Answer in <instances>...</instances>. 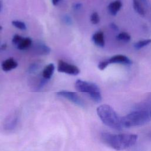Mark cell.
<instances>
[{
  "instance_id": "obj_11",
  "label": "cell",
  "mask_w": 151,
  "mask_h": 151,
  "mask_svg": "<svg viewBox=\"0 0 151 151\" xmlns=\"http://www.w3.org/2000/svg\"><path fill=\"white\" fill-rule=\"evenodd\" d=\"M54 68L55 67L52 63H50L46 65V67L44 68L42 71V77L45 79H50L53 74Z\"/></svg>"
},
{
  "instance_id": "obj_1",
  "label": "cell",
  "mask_w": 151,
  "mask_h": 151,
  "mask_svg": "<svg viewBox=\"0 0 151 151\" xmlns=\"http://www.w3.org/2000/svg\"><path fill=\"white\" fill-rule=\"evenodd\" d=\"M101 140L104 143L116 150H123L133 146L137 142V136L134 134H112L103 133Z\"/></svg>"
},
{
  "instance_id": "obj_26",
  "label": "cell",
  "mask_w": 151,
  "mask_h": 151,
  "mask_svg": "<svg viewBox=\"0 0 151 151\" xmlns=\"http://www.w3.org/2000/svg\"><path fill=\"white\" fill-rule=\"evenodd\" d=\"M0 9H1V4H0Z\"/></svg>"
},
{
  "instance_id": "obj_10",
  "label": "cell",
  "mask_w": 151,
  "mask_h": 151,
  "mask_svg": "<svg viewBox=\"0 0 151 151\" xmlns=\"http://www.w3.org/2000/svg\"><path fill=\"white\" fill-rule=\"evenodd\" d=\"M17 66V62L15 60H14V59H13L12 58H9L4 60L1 64L2 69L4 71H11L15 68Z\"/></svg>"
},
{
  "instance_id": "obj_23",
  "label": "cell",
  "mask_w": 151,
  "mask_h": 151,
  "mask_svg": "<svg viewBox=\"0 0 151 151\" xmlns=\"http://www.w3.org/2000/svg\"><path fill=\"white\" fill-rule=\"evenodd\" d=\"M149 137H150V138H151V133H149Z\"/></svg>"
},
{
  "instance_id": "obj_13",
  "label": "cell",
  "mask_w": 151,
  "mask_h": 151,
  "mask_svg": "<svg viewBox=\"0 0 151 151\" xmlns=\"http://www.w3.org/2000/svg\"><path fill=\"white\" fill-rule=\"evenodd\" d=\"M151 43V39H145L141 40L134 44V48L136 50H140Z\"/></svg>"
},
{
  "instance_id": "obj_16",
  "label": "cell",
  "mask_w": 151,
  "mask_h": 151,
  "mask_svg": "<svg viewBox=\"0 0 151 151\" xmlns=\"http://www.w3.org/2000/svg\"><path fill=\"white\" fill-rule=\"evenodd\" d=\"M12 24L16 28L21 29V30H25L26 29V25L25 24L24 22L18 20H14L12 21Z\"/></svg>"
},
{
  "instance_id": "obj_20",
  "label": "cell",
  "mask_w": 151,
  "mask_h": 151,
  "mask_svg": "<svg viewBox=\"0 0 151 151\" xmlns=\"http://www.w3.org/2000/svg\"><path fill=\"white\" fill-rule=\"evenodd\" d=\"M110 27H111V28L112 29H113V30H114V31H116L119 30V27H118V26H117L115 23H114V22L110 23Z\"/></svg>"
},
{
  "instance_id": "obj_22",
  "label": "cell",
  "mask_w": 151,
  "mask_h": 151,
  "mask_svg": "<svg viewBox=\"0 0 151 151\" xmlns=\"http://www.w3.org/2000/svg\"><path fill=\"white\" fill-rule=\"evenodd\" d=\"M140 1L141 2H143V4H145V5L147 4V0H140Z\"/></svg>"
},
{
  "instance_id": "obj_9",
  "label": "cell",
  "mask_w": 151,
  "mask_h": 151,
  "mask_svg": "<svg viewBox=\"0 0 151 151\" xmlns=\"http://www.w3.org/2000/svg\"><path fill=\"white\" fill-rule=\"evenodd\" d=\"M92 40L97 46L103 47L105 45L104 35L103 32L99 31L95 32L92 36Z\"/></svg>"
},
{
  "instance_id": "obj_4",
  "label": "cell",
  "mask_w": 151,
  "mask_h": 151,
  "mask_svg": "<svg viewBox=\"0 0 151 151\" xmlns=\"http://www.w3.org/2000/svg\"><path fill=\"white\" fill-rule=\"evenodd\" d=\"M75 87L77 91L88 94L94 101L100 103L101 101L102 97L100 88L95 83L77 80L75 83Z\"/></svg>"
},
{
  "instance_id": "obj_24",
  "label": "cell",
  "mask_w": 151,
  "mask_h": 151,
  "mask_svg": "<svg viewBox=\"0 0 151 151\" xmlns=\"http://www.w3.org/2000/svg\"><path fill=\"white\" fill-rule=\"evenodd\" d=\"M2 29V27H1V25H0V30H1Z\"/></svg>"
},
{
  "instance_id": "obj_15",
  "label": "cell",
  "mask_w": 151,
  "mask_h": 151,
  "mask_svg": "<svg viewBox=\"0 0 151 151\" xmlns=\"http://www.w3.org/2000/svg\"><path fill=\"white\" fill-rule=\"evenodd\" d=\"M32 44V40L30 38H24L23 40L17 45V48L19 50H24L28 48Z\"/></svg>"
},
{
  "instance_id": "obj_6",
  "label": "cell",
  "mask_w": 151,
  "mask_h": 151,
  "mask_svg": "<svg viewBox=\"0 0 151 151\" xmlns=\"http://www.w3.org/2000/svg\"><path fill=\"white\" fill-rule=\"evenodd\" d=\"M57 95L63 97L70 101L72 103L76 104L81 107H83L84 105L83 100L75 92L67 91V90H61L57 93Z\"/></svg>"
},
{
  "instance_id": "obj_12",
  "label": "cell",
  "mask_w": 151,
  "mask_h": 151,
  "mask_svg": "<svg viewBox=\"0 0 151 151\" xmlns=\"http://www.w3.org/2000/svg\"><path fill=\"white\" fill-rule=\"evenodd\" d=\"M133 2V6L134 11L142 16H144L145 15V11L144 8L142 5L141 2L140 0H132Z\"/></svg>"
},
{
  "instance_id": "obj_17",
  "label": "cell",
  "mask_w": 151,
  "mask_h": 151,
  "mask_svg": "<svg viewBox=\"0 0 151 151\" xmlns=\"http://www.w3.org/2000/svg\"><path fill=\"white\" fill-rule=\"evenodd\" d=\"M90 21L93 24H97L100 22V17L97 12H93L90 15Z\"/></svg>"
},
{
  "instance_id": "obj_3",
  "label": "cell",
  "mask_w": 151,
  "mask_h": 151,
  "mask_svg": "<svg viewBox=\"0 0 151 151\" xmlns=\"http://www.w3.org/2000/svg\"><path fill=\"white\" fill-rule=\"evenodd\" d=\"M150 118V113L145 110L132 111L121 118L122 127H131L142 125L147 123Z\"/></svg>"
},
{
  "instance_id": "obj_18",
  "label": "cell",
  "mask_w": 151,
  "mask_h": 151,
  "mask_svg": "<svg viewBox=\"0 0 151 151\" xmlns=\"http://www.w3.org/2000/svg\"><path fill=\"white\" fill-rule=\"evenodd\" d=\"M24 39V37L20 36L18 34H15L13 38H12V41L14 44H17V45H18Z\"/></svg>"
},
{
  "instance_id": "obj_8",
  "label": "cell",
  "mask_w": 151,
  "mask_h": 151,
  "mask_svg": "<svg viewBox=\"0 0 151 151\" xmlns=\"http://www.w3.org/2000/svg\"><path fill=\"white\" fill-rule=\"evenodd\" d=\"M122 6V2L120 0H115L111 2L107 6L109 13L111 15H116Z\"/></svg>"
},
{
  "instance_id": "obj_21",
  "label": "cell",
  "mask_w": 151,
  "mask_h": 151,
  "mask_svg": "<svg viewBox=\"0 0 151 151\" xmlns=\"http://www.w3.org/2000/svg\"><path fill=\"white\" fill-rule=\"evenodd\" d=\"M60 0H52V4L54 5H57L58 4V3L60 2Z\"/></svg>"
},
{
  "instance_id": "obj_5",
  "label": "cell",
  "mask_w": 151,
  "mask_h": 151,
  "mask_svg": "<svg viewBox=\"0 0 151 151\" xmlns=\"http://www.w3.org/2000/svg\"><path fill=\"white\" fill-rule=\"evenodd\" d=\"M57 70L60 73H63L73 76H76L80 72L78 67L63 60L58 61Z\"/></svg>"
},
{
  "instance_id": "obj_19",
  "label": "cell",
  "mask_w": 151,
  "mask_h": 151,
  "mask_svg": "<svg viewBox=\"0 0 151 151\" xmlns=\"http://www.w3.org/2000/svg\"><path fill=\"white\" fill-rule=\"evenodd\" d=\"M109 64H109L108 60L100 61L98 64V68L100 70H104Z\"/></svg>"
},
{
  "instance_id": "obj_14",
  "label": "cell",
  "mask_w": 151,
  "mask_h": 151,
  "mask_svg": "<svg viewBox=\"0 0 151 151\" xmlns=\"http://www.w3.org/2000/svg\"><path fill=\"white\" fill-rule=\"evenodd\" d=\"M116 39L119 41L127 42H129L131 40L130 35L126 32H120L116 35Z\"/></svg>"
},
{
  "instance_id": "obj_7",
  "label": "cell",
  "mask_w": 151,
  "mask_h": 151,
  "mask_svg": "<svg viewBox=\"0 0 151 151\" xmlns=\"http://www.w3.org/2000/svg\"><path fill=\"white\" fill-rule=\"evenodd\" d=\"M109 64H121L124 65H130L132 61L127 56L122 54H117L112 56L107 60Z\"/></svg>"
},
{
  "instance_id": "obj_2",
  "label": "cell",
  "mask_w": 151,
  "mask_h": 151,
  "mask_svg": "<svg viewBox=\"0 0 151 151\" xmlns=\"http://www.w3.org/2000/svg\"><path fill=\"white\" fill-rule=\"evenodd\" d=\"M97 113L102 122L107 126L120 130L122 128L121 118L114 110L108 104H101L97 108Z\"/></svg>"
},
{
  "instance_id": "obj_25",
  "label": "cell",
  "mask_w": 151,
  "mask_h": 151,
  "mask_svg": "<svg viewBox=\"0 0 151 151\" xmlns=\"http://www.w3.org/2000/svg\"><path fill=\"white\" fill-rule=\"evenodd\" d=\"M149 113H150V117H151V110H150V111Z\"/></svg>"
}]
</instances>
